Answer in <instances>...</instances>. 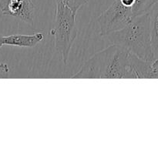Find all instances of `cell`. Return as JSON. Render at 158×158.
<instances>
[{"label":"cell","mask_w":158,"mask_h":158,"mask_svg":"<svg viewBox=\"0 0 158 158\" xmlns=\"http://www.w3.org/2000/svg\"><path fill=\"white\" fill-rule=\"evenodd\" d=\"M71 78L134 79L131 52L117 45L111 44L96 52Z\"/></svg>","instance_id":"obj_1"},{"label":"cell","mask_w":158,"mask_h":158,"mask_svg":"<svg viewBox=\"0 0 158 158\" xmlns=\"http://www.w3.org/2000/svg\"><path fill=\"white\" fill-rule=\"evenodd\" d=\"M102 37L111 44L117 45L142 60H155L149 12L134 16L124 28Z\"/></svg>","instance_id":"obj_2"},{"label":"cell","mask_w":158,"mask_h":158,"mask_svg":"<svg viewBox=\"0 0 158 158\" xmlns=\"http://www.w3.org/2000/svg\"><path fill=\"white\" fill-rule=\"evenodd\" d=\"M56 4L55 23L51 30L54 36L55 47L61 55L65 65L67 63L69 52L78 35L76 26V16L78 10L60 1Z\"/></svg>","instance_id":"obj_3"},{"label":"cell","mask_w":158,"mask_h":158,"mask_svg":"<svg viewBox=\"0 0 158 158\" xmlns=\"http://www.w3.org/2000/svg\"><path fill=\"white\" fill-rule=\"evenodd\" d=\"M134 17L132 7L125 6L120 0H115L97 19L100 35L123 29Z\"/></svg>","instance_id":"obj_4"},{"label":"cell","mask_w":158,"mask_h":158,"mask_svg":"<svg viewBox=\"0 0 158 158\" xmlns=\"http://www.w3.org/2000/svg\"><path fill=\"white\" fill-rule=\"evenodd\" d=\"M35 5L32 0H0V12L3 15L14 16L34 26Z\"/></svg>","instance_id":"obj_5"},{"label":"cell","mask_w":158,"mask_h":158,"mask_svg":"<svg viewBox=\"0 0 158 158\" xmlns=\"http://www.w3.org/2000/svg\"><path fill=\"white\" fill-rule=\"evenodd\" d=\"M45 36L46 34L42 31L35 32L32 35L13 34V35L3 36V44L4 46L32 48L43 41Z\"/></svg>","instance_id":"obj_6"},{"label":"cell","mask_w":158,"mask_h":158,"mask_svg":"<svg viewBox=\"0 0 158 158\" xmlns=\"http://www.w3.org/2000/svg\"><path fill=\"white\" fill-rule=\"evenodd\" d=\"M151 17L152 45L155 59H158V1L149 12Z\"/></svg>","instance_id":"obj_7"},{"label":"cell","mask_w":158,"mask_h":158,"mask_svg":"<svg viewBox=\"0 0 158 158\" xmlns=\"http://www.w3.org/2000/svg\"><path fill=\"white\" fill-rule=\"evenodd\" d=\"M158 0H135L132 11L134 16L143 15L150 12Z\"/></svg>","instance_id":"obj_8"},{"label":"cell","mask_w":158,"mask_h":158,"mask_svg":"<svg viewBox=\"0 0 158 158\" xmlns=\"http://www.w3.org/2000/svg\"><path fill=\"white\" fill-rule=\"evenodd\" d=\"M9 68L6 63H0V79H6L9 77Z\"/></svg>","instance_id":"obj_9"},{"label":"cell","mask_w":158,"mask_h":158,"mask_svg":"<svg viewBox=\"0 0 158 158\" xmlns=\"http://www.w3.org/2000/svg\"><path fill=\"white\" fill-rule=\"evenodd\" d=\"M120 1H121L122 2H123V4H124L125 6L133 8V6H134L135 0H120Z\"/></svg>","instance_id":"obj_10"},{"label":"cell","mask_w":158,"mask_h":158,"mask_svg":"<svg viewBox=\"0 0 158 158\" xmlns=\"http://www.w3.org/2000/svg\"><path fill=\"white\" fill-rule=\"evenodd\" d=\"M3 36L4 35H0V49L2 48V46H4V44H3Z\"/></svg>","instance_id":"obj_11"}]
</instances>
